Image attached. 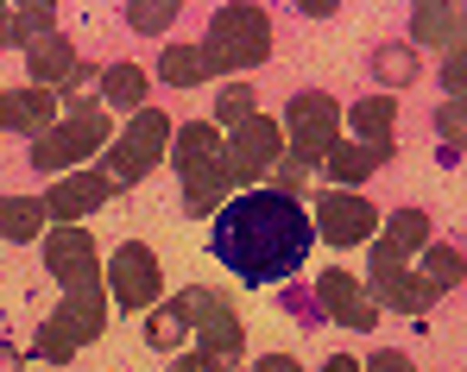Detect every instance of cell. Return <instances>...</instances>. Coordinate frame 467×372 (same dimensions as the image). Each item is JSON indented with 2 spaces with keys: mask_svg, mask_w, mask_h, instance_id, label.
I'll use <instances>...</instances> for the list:
<instances>
[{
  "mask_svg": "<svg viewBox=\"0 0 467 372\" xmlns=\"http://www.w3.org/2000/svg\"><path fill=\"white\" fill-rule=\"evenodd\" d=\"M26 70H32V88H82V82H88V64H82V51L64 32L38 38V45L26 51Z\"/></svg>",
  "mask_w": 467,
  "mask_h": 372,
  "instance_id": "cell-14",
  "label": "cell"
},
{
  "mask_svg": "<svg viewBox=\"0 0 467 372\" xmlns=\"http://www.w3.org/2000/svg\"><path fill=\"white\" fill-rule=\"evenodd\" d=\"M0 127L26 133V140H45L57 127V95H45V88H0Z\"/></svg>",
  "mask_w": 467,
  "mask_h": 372,
  "instance_id": "cell-15",
  "label": "cell"
},
{
  "mask_svg": "<svg viewBox=\"0 0 467 372\" xmlns=\"http://www.w3.org/2000/svg\"><path fill=\"white\" fill-rule=\"evenodd\" d=\"M304 183H310V164H304L297 151L272 164V190H278V196H304Z\"/></svg>",
  "mask_w": 467,
  "mask_h": 372,
  "instance_id": "cell-31",
  "label": "cell"
},
{
  "mask_svg": "<svg viewBox=\"0 0 467 372\" xmlns=\"http://www.w3.org/2000/svg\"><path fill=\"white\" fill-rule=\"evenodd\" d=\"M171 158H177V170H183V177H196V170L222 164V133H215V120L171 127Z\"/></svg>",
  "mask_w": 467,
  "mask_h": 372,
  "instance_id": "cell-16",
  "label": "cell"
},
{
  "mask_svg": "<svg viewBox=\"0 0 467 372\" xmlns=\"http://www.w3.org/2000/svg\"><path fill=\"white\" fill-rule=\"evenodd\" d=\"M190 335H196V367L202 372H228V367H240V347H246V328H240V315H234V303L222 297L209 315H196L190 322Z\"/></svg>",
  "mask_w": 467,
  "mask_h": 372,
  "instance_id": "cell-12",
  "label": "cell"
},
{
  "mask_svg": "<svg viewBox=\"0 0 467 372\" xmlns=\"http://www.w3.org/2000/svg\"><path fill=\"white\" fill-rule=\"evenodd\" d=\"M0 372H26V360H19L13 347H0Z\"/></svg>",
  "mask_w": 467,
  "mask_h": 372,
  "instance_id": "cell-37",
  "label": "cell"
},
{
  "mask_svg": "<svg viewBox=\"0 0 467 372\" xmlns=\"http://www.w3.org/2000/svg\"><path fill=\"white\" fill-rule=\"evenodd\" d=\"M386 246L398 259H410L417 246H430V215H423V209H398L386 222Z\"/></svg>",
  "mask_w": 467,
  "mask_h": 372,
  "instance_id": "cell-26",
  "label": "cell"
},
{
  "mask_svg": "<svg viewBox=\"0 0 467 372\" xmlns=\"http://www.w3.org/2000/svg\"><path fill=\"white\" fill-rule=\"evenodd\" d=\"M51 222L38 196H0V240H38V227Z\"/></svg>",
  "mask_w": 467,
  "mask_h": 372,
  "instance_id": "cell-23",
  "label": "cell"
},
{
  "mask_svg": "<svg viewBox=\"0 0 467 372\" xmlns=\"http://www.w3.org/2000/svg\"><path fill=\"white\" fill-rule=\"evenodd\" d=\"M278 158H285V127H278V120H265V114L240 120V127H234V140L222 146V164H228L234 183H253V177H265Z\"/></svg>",
  "mask_w": 467,
  "mask_h": 372,
  "instance_id": "cell-7",
  "label": "cell"
},
{
  "mask_svg": "<svg viewBox=\"0 0 467 372\" xmlns=\"http://www.w3.org/2000/svg\"><path fill=\"white\" fill-rule=\"evenodd\" d=\"M127 26H133V32H164V26H177V6H171V0H152V6H127Z\"/></svg>",
  "mask_w": 467,
  "mask_h": 372,
  "instance_id": "cell-32",
  "label": "cell"
},
{
  "mask_svg": "<svg viewBox=\"0 0 467 372\" xmlns=\"http://www.w3.org/2000/svg\"><path fill=\"white\" fill-rule=\"evenodd\" d=\"M171 372H202V367H196V360H177V367H171Z\"/></svg>",
  "mask_w": 467,
  "mask_h": 372,
  "instance_id": "cell-39",
  "label": "cell"
},
{
  "mask_svg": "<svg viewBox=\"0 0 467 372\" xmlns=\"http://www.w3.org/2000/svg\"><path fill=\"white\" fill-rule=\"evenodd\" d=\"M316 315H328V322H341V328H354V335H373V328H379V303L367 297V284L348 278L341 265L316 278Z\"/></svg>",
  "mask_w": 467,
  "mask_h": 372,
  "instance_id": "cell-11",
  "label": "cell"
},
{
  "mask_svg": "<svg viewBox=\"0 0 467 372\" xmlns=\"http://www.w3.org/2000/svg\"><path fill=\"white\" fill-rule=\"evenodd\" d=\"M265 57H272V19H265V6H222L209 19V38H202L209 76H234L240 82V70H259Z\"/></svg>",
  "mask_w": 467,
  "mask_h": 372,
  "instance_id": "cell-2",
  "label": "cell"
},
{
  "mask_svg": "<svg viewBox=\"0 0 467 372\" xmlns=\"http://www.w3.org/2000/svg\"><path fill=\"white\" fill-rule=\"evenodd\" d=\"M158 76H164L171 88H196V82L209 76V64H202V45H164V64H158Z\"/></svg>",
  "mask_w": 467,
  "mask_h": 372,
  "instance_id": "cell-25",
  "label": "cell"
},
{
  "mask_svg": "<svg viewBox=\"0 0 467 372\" xmlns=\"http://www.w3.org/2000/svg\"><path fill=\"white\" fill-rule=\"evenodd\" d=\"M45 272H51L70 297L101 291V265H95V240H88V227H51V233H45Z\"/></svg>",
  "mask_w": 467,
  "mask_h": 372,
  "instance_id": "cell-6",
  "label": "cell"
},
{
  "mask_svg": "<svg viewBox=\"0 0 467 372\" xmlns=\"http://www.w3.org/2000/svg\"><path fill=\"white\" fill-rule=\"evenodd\" d=\"M32 354H38V360H51V367H70V360H77V341H70L64 328H51V322H45V328H38V341H32Z\"/></svg>",
  "mask_w": 467,
  "mask_h": 372,
  "instance_id": "cell-30",
  "label": "cell"
},
{
  "mask_svg": "<svg viewBox=\"0 0 467 372\" xmlns=\"http://www.w3.org/2000/svg\"><path fill=\"white\" fill-rule=\"evenodd\" d=\"M108 291H114L120 309H133V315H140V309H158V303H164V272H158L152 246H140V240L120 246L114 265H108Z\"/></svg>",
  "mask_w": 467,
  "mask_h": 372,
  "instance_id": "cell-8",
  "label": "cell"
},
{
  "mask_svg": "<svg viewBox=\"0 0 467 372\" xmlns=\"http://www.w3.org/2000/svg\"><path fill=\"white\" fill-rule=\"evenodd\" d=\"M146 88H152V76L140 70V64H108V70L95 76V101H101V108L140 114V108H146Z\"/></svg>",
  "mask_w": 467,
  "mask_h": 372,
  "instance_id": "cell-17",
  "label": "cell"
},
{
  "mask_svg": "<svg viewBox=\"0 0 467 372\" xmlns=\"http://www.w3.org/2000/svg\"><path fill=\"white\" fill-rule=\"evenodd\" d=\"M410 32H417V45L462 51V6H417L410 13Z\"/></svg>",
  "mask_w": 467,
  "mask_h": 372,
  "instance_id": "cell-22",
  "label": "cell"
},
{
  "mask_svg": "<svg viewBox=\"0 0 467 372\" xmlns=\"http://www.w3.org/2000/svg\"><path fill=\"white\" fill-rule=\"evenodd\" d=\"M114 140V127H108V114L95 108V114H64L45 140H32V170H64V164H82L95 146H108Z\"/></svg>",
  "mask_w": 467,
  "mask_h": 372,
  "instance_id": "cell-5",
  "label": "cell"
},
{
  "mask_svg": "<svg viewBox=\"0 0 467 372\" xmlns=\"http://www.w3.org/2000/svg\"><path fill=\"white\" fill-rule=\"evenodd\" d=\"M436 291H455L462 284V246L449 240V246H430V272H423Z\"/></svg>",
  "mask_w": 467,
  "mask_h": 372,
  "instance_id": "cell-29",
  "label": "cell"
},
{
  "mask_svg": "<svg viewBox=\"0 0 467 372\" xmlns=\"http://www.w3.org/2000/svg\"><path fill=\"white\" fill-rule=\"evenodd\" d=\"M348 127L360 133V146H391V133H398V101H391V95H360V101L348 108Z\"/></svg>",
  "mask_w": 467,
  "mask_h": 372,
  "instance_id": "cell-21",
  "label": "cell"
},
{
  "mask_svg": "<svg viewBox=\"0 0 467 372\" xmlns=\"http://www.w3.org/2000/svg\"><path fill=\"white\" fill-rule=\"evenodd\" d=\"M367 372H410V360H404L398 347H379V354L367 360Z\"/></svg>",
  "mask_w": 467,
  "mask_h": 372,
  "instance_id": "cell-34",
  "label": "cell"
},
{
  "mask_svg": "<svg viewBox=\"0 0 467 372\" xmlns=\"http://www.w3.org/2000/svg\"><path fill=\"white\" fill-rule=\"evenodd\" d=\"M436 133L449 140V158H462V133H467V120H462V101H442V108H436Z\"/></svg>",
  "mask_w": 467,
  "mask_h": 372,
  "instance_id": "cell-33",
  "label": "cell"
},
{
  "mask_svg": "<svg viewBox=\"0 0 467 372\" xmlns=\"http://www.w3.org/2000/svg\"><path fill=\"white\" fill-rule=\"evenodd\" d=\"M367 297L379 303V309H398V315H423L442 291H436L430 278H410L391 246H373V284H367Z\"/></svg>",
  "mask_w": 467,
  "mask_h": 372,
  "instance_id": "cell-9",
  "label": "cell"
},
{
  "mask_svg": "<svg viewBox=\"0 0 467 372\" xmlns=\"http://www.w3.org/2000/svg\"><path fill=\"white\" fill-rule=\"evenodd\" d=\"M51 328H64L77 347L101 341V328H108V303H101V291H88V297H64V309L51 315Z\"/></svg>",
  "mask_w": 467,
  "mask_h": 372,
  "instance_id": "cell-20",
  "label": "cell"
},
{
  "mask_svg": "<svg viewBox=\"0 0 467 372\" xmlns=\"http://www.w3.org/2000/svg\"><path fill=\"white\" fill-rule=\"evenodd\" d=\"M442 76H449V101H462V51H449V64H442Z\"/></svg>",
  "mask_w": 467,
  "mask_h": 372,
  "instance_id": "cell-36",
  "label": "cell"
},
{
  "mask_svg": "<svg viewBox=\"0 0 467 372\" xmlns=\"http://www.w3.org/2000/svg\"><path fill=\"white\" fill-rule=\"evenodd\" d=\"M310 227L328 240V246H367V240L379 233V209H373L367 196H354V190H328V196L316 202Z\"/></svg>",
  "mask_w": 467,
  "mask_h": 372,
  "instance_id": "cell-10",
  "label": "cell"
},
{
  "mask_svg": "<svg viewBox=\"0 0 467 372\" xmlns=\"http://www.w3.org/2000/svg\"><path fill=\"white\" fill-rule=\"evenodd\" d=\"M146 341H152V347H164V354L190 341V322L177 315V303H158V309H146Z\"/></svg>",
  "mask_w": 467,
  "mask_h": 372,
  "instance_id": "cell-27",
  "label": "cell"
},
{
  "mask_svg": "<svg viewBox=\"0 0 467 372\" xmlns=\"http://www.w3.org/2000/svg\"><path fill=\"white\" fill-rule=\"evenodd\" d=\"M391 151H398V146H335L322 164H328L335 190H354V183H367L379 164H391Z\"/></svg>",
  "mask_w": 467,
  "mask_h": 372,
  "instance_id": "cell-19",
  "label": "cell"
},
{
  "mask_svg": "<svg viewBox=\"0 0 467 372\" xmlns=\"http://www.w3.org/2000/svg\"><path fill=\"white\" fill-rule=\"evenodd\" d=\"M164 151H171V120H164V108L146 101V108L127 120V133L108 140V183H140V177H152L158 164H164Z\"/></svg>",
  "mask_w": 467,
  "mask_h": 372,
  "instance_id": "cell-3",
  "label": "cell"
},
{
  "mask_svg": "<svg viewBox=\"0 0 467 372\" xmlns=\"http://www.w3.org/2000/svg\"><path fill=\"white\" fill-rule=\"evenodd\" d=\"M108 196H114V183H108L101 170H77V177H57L51 196H38V202H45V215L57 227H77L82 215H95Z\"/></svg>",
  "mask_w": 467,
  "mask_h": 372,
  "instance_id": "cell-13",
  "label": "cell"
},
{
  "mask_svg": "<svg viewBox=\"0 0 467 372\" xmlns=\"http://www.w3.org/2000/svg\"><path fill=\"white\" fill-rule=\"evenodd\" d=\"M316 246L310 209L278 190H246L215 215V259L240 284H278L291 278Z\"/></svg>",
  "mask_w": 467,
  "mask_h": 372,
  "instance_id": "cell-1",
  "label": "cell"
},
{
  "mask_svg": "<svg viewBox=\"0 0 467 372\" xmlns=\"http://www.w3.org/2000/svg\"><path fill=\"white\" fill-rule=\"evenodd\" d=\"M253 372H304V367H297V354H265V360H253Z\"/></svg>",
  "mask_w": 467,
  "mask_h": 372,
  "instance_id": "cell-35",
  "label": "cell"
},
{
  "mask_svg": "<svg viewBox=\"0 0 467 372\" xmlns=\"http://www.w3.org/2000/svg\"><path fill=\"white\" fill-rule=\"evenodd\" d=\"M322 372H360V367H354L348 354H335V360H328V367H322Z\"/></svg>",
  "mask_w": 467,
  "mask_h": 372,
  "instance_id": "cell-38",
  "label": "cell"
},
{
  "mask_svg": "<svg viewBox=\"0 0 467 372\" xmlns=\"http://www.w3.org/2000/svg\"><path fill=\"white\" fill-rule=\"evenodd\" d=\"M234 196H240V183L228 177V164H209V170L183 177V209H190V215H222Z\"/></svg>",
  "mask_w": 467,
  "mask_h": 372,
  "instance_id": "cell-18",
  "label": "cell"
},
{
  "mask_svg": "<svg viewBox=\"0 0 467 372\" xmlns=\"http://www.w3.org/2000/svg\"><path fill=\"white\" fill-rule=\"evenodd\" d=\"M373 82H379V88H404V82H417V51H410V45H379V51H373Z\"/></svg>",
  "mask_w": 467,
  "mask_h": 372,
  "instance_id": "cell-24",
  "label": "cell"
},
{
  "mask_svg": "<svg viewBox=\"0 0 467 372\" xmlns=\"http://www.w3.org/2000/svg\"><path fill=\"white\" fill-rule=\"evenodd\" d=\"M259 108H253V88L246 82H222V95H215V120L222 127H240V120H253Z\"/></svg>",
  "mask_w": 467,
  "mask_h": 372,
  "instance_id": "cell-28",
  "label": "cell"
},
{
  "mask_svg": "<svg viewBox=\"0 0 467 372\" xmlns=\"http://www.w3.org/2000/svg\"><path fill=\"white\" fill-rule=\"evenodd\" d=\"M285 127H291V151L304 158V164H322L328 151L341 146V101L335 95H291V108H285Z\"/></svg>",
  "mask_w": 467,
  "mask_h": 372,
  "instance_id": "cell-4",
  "label": "cell"
}]
</instances>
